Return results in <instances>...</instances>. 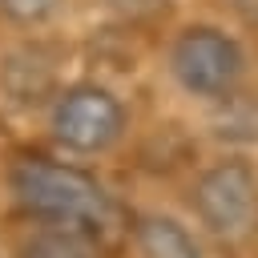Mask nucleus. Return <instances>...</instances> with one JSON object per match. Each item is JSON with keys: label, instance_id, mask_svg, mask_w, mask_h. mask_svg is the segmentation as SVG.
<instances>
[{"label": "nucleus", "instance_id": "obj_7", "mask_svg": "<svg viewBox=\"0 0 258 258\" xmlns=\"http://www.w3.org/2000/svg\"><path fill=\"white\" fill-rule=\"evenodd\" d=\"M16 258H97V246H93V238H85V234L44 226V230H36L32 238L20 242Z\"/></svg>", "mask_w": 258, "mask_h": 258}, {"label": "nucleus", "instance_id": "obj_6", "mask_svg": "<svg viewBox=\"0 0 258 258\" xmlns=\"http://www.w3.org/2000/svg\"><path fill=\"white\" fill-rule=\"evenodd\" d=\"M141 258H202V242L169 214H141L133 226Z\"/></svg>", "mask_w": 258, "mask_h": 258}, {"label": "nucleus", "instance_id": "obj_9", "mask_svg": "<svg viewBox=\"0 0 258 258\" xmlns=\"http://www.w3.org/2000/svg\"><path fill=\"white\" fill-rule=\"evenodd\" d=\"M113 12H121V16H145V12H153L161 0H105Z\"/></svg>", "mask_w": 258, "mask_h": 258}, {"label": "nucleus", "instance_id": "obj_2", "mask_svg": "<svg viewBox=\"0 0 258 258\" xmlns=\"http://www.w3.org/2000/svg\"><path fill=\"white\" fill-rule=\"evenodd\" d=\"M169 73L181 85V93L222 105L238 93L246 77V52L230 32L214 24H189L177 32L169 48Z\"/></svg>", "mask_w": 258, "mask_h": 258}, {"label": "nucleus", "instance_id": "obj_1", "mask_svg": "<svg viewBox=\"0 0 258 258\" xmlns=\"http://www.w3.org/2000/svg\"><path fill=\"white\" fill-rule=\"evenodd\" d=\"M8 189L16 198V206L56 230H73L85 238H105L117 230L121 210L113 202V194L85 169L56 161V157H20L8 169Z\"/></svg>", "mask_w": 258, "mask_h": 258}, {"label": "nucleus", "instance_id": "obj_4", "mask_svg": "<svg viewBox=\"0 0 258 258\" xmlns=\"http://www.w3.org/2000/svg\"><path fill=\"white\" fill-rule=\"evenodd\" d=\"M194 214L198 222L214 234V238H242L250 234L254 218H258V173L250 169V161L242 157H226L214 161L210 169H202V177L194 181Z\"/></svg>", "mask_w": 258, "mask_h": 258}, {"label": "nucleus", "instance_id": "obj_3", "mask_svg": "<svg viewBox=\"0 0 258 258\" xmlns=\"http://www.w3.org/2000/svg\"><path fill=\"white\" fill-rule=\"evenodd\" d=\"M48 133L69 153H85V157L89 153H105L125 133V105H121V97L113 89H105L97 81L64 85L52 97Z\"/></svg>", "mask_w": 258, "mask_h": 258}, {"label": "nucleus", "instance_id": "obj_10", "mask_svg": "<svg viewBox=\"0 0 258 258\" xmlns=\"http://www.w3.org/2000/svg\"><path fill=\"white\" fill-rule=\"evenodd\" d=\"M230 4H234L246 20H258V0H230Z\"/></svg>", "mask_w": 258, "mask_h": 258}, {"label": "nucleus", "instance_id": "obj_5", "mask_svg": "<svg viewBox=\"0 0 258 258\" xmlns=\"http://www.w3.org/2000/svg\"><path fill=\"white\" fill-rule=\"evenodd\" d=\"M0 93L12 101V105H40L44 97H56L52 93V60L40 52V48H16L0 60Z\"/></svg>", "mask_w": 258, "mask_h": 258}, {"label": "nucleus", "instance_id": "obj_8", "mask_svg": "<svg viewBox=\"0 0 258 258\" xmlns=\"http://www.w3.org/2000/svg\"><path fill=\"white\" fill-rule=\"evenodd\" d=\"M64 0H0V16L8 24H20V28H36V24H48L56 12H60Z\"/></svg>", "mask_w": 258, "mask_h": 258}]
</instances>
